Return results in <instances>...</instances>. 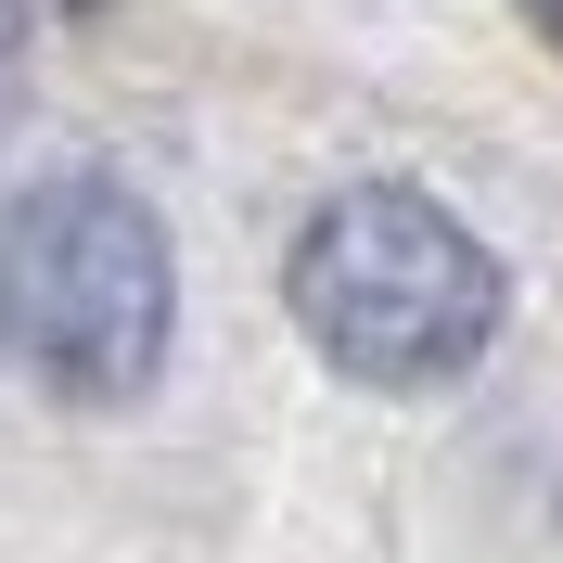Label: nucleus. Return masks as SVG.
Listing matches in <instances>:
<instances>
[{"mask_svg": "<svg viewBox=\"0 0 563 563\" xmlns=\"http://www.w3.org/2000/svg\"><path fill=\"white\" fill-rule=\"evenodd\" d=\"M282 308L346 385L372 397H422L461 385L499 346V256L461 231L435 192L410 179H358L295 231L282 256Z\"/></svg>", "mask_w": 563, "mask_h": 563, "instance_id": "1", "label": "nucleus"}, {"mask_svg": "<svg viewBox=\"0 0 563 563\" xmlns=\"http://www.w3.org/2000/svg\"><path fill=\"white\" fill-rule=\"evenodd\" d=\"M26 38H38V0H0V65H13Z\"/></svg>", "mask_w": 563, "mask_h": 563, "instance_id": "3", "label": "nucleus"}, {"mask_svg": "<svg viewBox=\"0 0 563 563\" xmlns=\"http://www.w3.org/2000/svg\"><path fill=\"white\" fill-rule=\"evenodd\" d=\"M526 13H538V38H551V52H563V0H526Z\"/></svg>", "mask_w": 563, "mask_h": 563, "instance_id": "4", "label": "nucleus"}, {"mask_svg": "<svg viewBox=\"0 0 563 563\" xmlns=\"http://www.w3.org/2000/svg\"><path fill=\"white\" fill-rule=\"evenodd\" d=\"M167 320H179L167 218L115 167H52L0 206V346L52 397H90V410L141 397L167 372Z\"/></svg>", "mask_w": 563, "mask_h": 563, "instance_id": "2", "label": "nucleus"}]
</instances>
